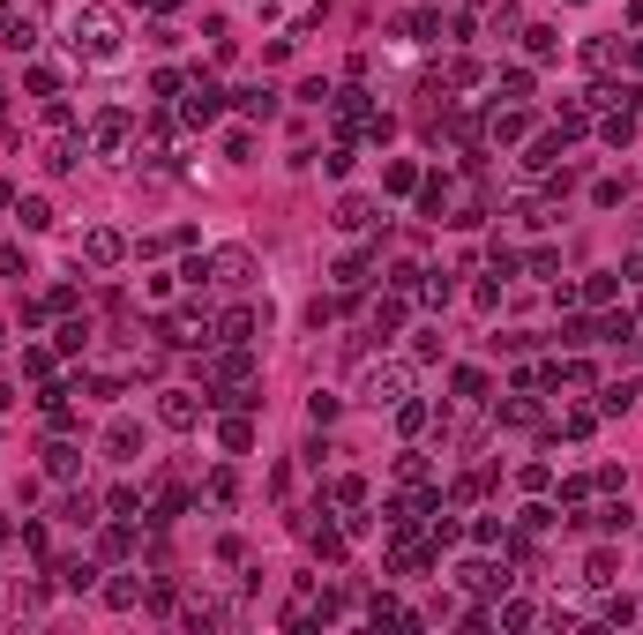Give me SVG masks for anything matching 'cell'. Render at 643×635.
<instances>
[{
	"instance_id": "25",
	"label": "cell",
	"mask_w": 643,
	"mask_h": 635,
	"mask_svg": "<svg viewBox=\"0 0 643 635\" xmlns=\"http://www.w3.org/2000/svg\"><path fill=\"white\" fill-rule=\"evenodd\" d=\"M217 434H224V449H247V441H255V427H247V419H224Z\"/></svg>"
},
{
	"instance_id": "21",
	"label": "cell",
	"mask_w": 643,
	"mask_h": 635,
	"mask_svg": "<svg viewBox=\"0 0 643 635\" xmlns=\"http://www.w3.org/2000/svg\"><path fill=\"white\" fill-rule=\"evenodd\" d=\"M554 157H562V135H546V142H531V157H524V165H531V173H546Z\"/></svg>"
},
{
	"instance_id": "22",
	"label": "cell",
	"mask_w": 643,
	"mask_h": 635,
	"mask_svg": "<svg viewBox=\"0 0 643 635\" xmlns=\"http://www.w3.org/2000/svg\"><path fill=\"white\" fill-rule=\"evenodd\" d=\"M307 419H315V427H329V419H337V396L315 389V396H307Z\"/></svg>"
},
{
	"instance_id": "11",
	"label": "cell",
	"mask_w": 643,
	"mask_h": 635,
	"mask_svg": "<svg viewBox=\"0 0 643 635\" xmlns=\"http://www.w3.org/2000/svg\"><path fill=\"white\" fill-rule=\"evenodd\" d=\"M82 247H90V262H120V254H128V240H120V232H106V224H97Z\"/></svg>"
},
{
	"instance_id": "5",
	"label": "cell",
	"mask_w": 643,
	"mask_h": 635,
	"mask_svg": "<svg viewBox=\"0 0 643 635\" xmlns=\"http://www.w3.org/2000/svg\"><path fill=\"white\" fill-rule=\"evenodd\" d=\"M217 113H224V90H217V82H195V90H188V120H195V127H210Z\"/></svg>"
},
{
	"instance_id": "19",
	"label": "cell",
	"mask_w": 643,
	"mask_h": 635,
	"mask_svg": "<svg viewBox=\"0 0 643 635\" xmlns=\"http://www.w3.org/2000/svg\"><path fill=\"white\" fill-rule=\"evenodd\" d=\"M75 456H82V449H68V441H53V449H46V471H53V478H68V471H75Z\"/></svg>"
},
{
	"instance_id": "24",
	"label": "cell",
	"mask_w": 643,
	"mask_h": 635,
	"mask_svg": "<svg viewBox=\"0 0 643 635\" xmlns=\"http://www.w3.org/2000/svg\"><path fill=\"white\" fill-rule=\"evenodd\" d=\"M584 583H591V590H606V583H613V554H591V568H584Z\"/></svg>"
},
{
	"instance_id": "30",
	"label": "cell",
	"mask_w": 643,
	"mask_h": 635,
	"mask_svg": "<svg viewBox=\"0 0 643 635\" xmlns=\"http://www.w3.org/2000/svg\"><path fill=\"white\" fill-rule=\"evenodd\" d=\"M397 322H404V307H397V300H382V307H375V336H389Z\"/></svg>"
},
{
	"instance_id": "10",
	"label": "cell",
	"mask_w": 643,
	"mask_h": 635,
	"mask_svg": "<svg viewBox=\"0 0 643 635\" xmlns=\"http://www.w3.org/2000/svg\"><path fill=\"white\" fill-rule=\"evenodd\" d=\"M367 224H375V202L344 195V202H337V232H367Z\"/></svg>"
},
{
	"instance_id": "8",
	"label": "cell",
	"mask_w": 643,
	"mask_h": 635,
	"mask_svg": "<svg viewBox=\"0 0 643 635\" xmlns=\"http://www.w3.org/2000/svg\"><path fill=\"white\" fill-rule=\"evenodd\" d=\"M240 113H247V120H277V90H262V82H247V90H240Z\"/></svg>"
},
{
	"instance_id": "14",
	"label": "cell",
	"mask_w": 643,
	"mask_h": 635,
	"mask_svg": "<svg viewBox=\"0 0 643 635\" xmlns=\"http://www.w3.org/2000/svg\"><path fill=\"white\" fill-rule=\"evenodd\" d=\"M598 344H636V322L629 314H606V322H598Z\"/></svg>"
},
{
	"instance_id": "12",
	"label": "cell",
	"mask_w": 643,
	"mask_h": 635,
	"mask_svg": "<svg viewBox=\"0 0 643 635\" xmlns=\"http://www.w3.org/2000/svg\"><path fill=\"white\" fill-rule=\"evenodd\" d=\"M15 217H23V232H46V224H53V202H46V195H23V202H15Z\"/></svg>"
},
{
	"instance_id": "17",
	"label": "cell",
	"mask_w": 643,
	"mask_h": 635,
	"mask_svg": "<svg viewBox=\"0 0 643 635\" xmlns=\"http://www.w3.org/2000/svg\"><path fill=\"white\" fill-rule=\"evenodd\" d=\"M60 583H68V590H90L97 568H90V561H60Z\"/></svg>"
},
{
	"instance_id": "18",
	"label": "cell",
	"mask_w": 643,
	"mask_h": 635,
	"mask_svg": "<svg viewBox=\"0 0 643 635\" xmlns=\"http://www.w3.org/2000/svg\"><path fill=\"white\" fill-rule=\"evenodd\" d=\"M106 449H113V456H135V449H142V434H135V427H128V419H120V427H113V434H106Z\"/></svg>"
},
{
	"instance_id": "9",
	"label": "cell",
	"mask_w": 643,
	"mask_h": 635,
	"mask_svg": "<svg viewBox=\"0 0 643 635\" xmlns=\"http://www.w3.org/2000/svg\"><path fill=\"white\" fill-rule=\"evenodd\" d=\"M636 396H643L636 381H606V389H598V411H606V419H621V411L636 404Z\"/></svg>"
},
{
	"instance_id": "23",
	"label": "cell",
	"mask_w": 643,
	"mask_h": 635,
	"mask_svg": "<svg viewBox=\"0 0 643 635\" xmlns=\"http://www.w3.org/2000/svg\"><path fill=\"white\" fill-rule=\"evenodd\" d=\"M60 516H68V523H97V508H90V494H68V501H60Z\"/></svg>"
},
{
	"instance_id": "4",
	"label": "cell",
	"mask_w": 643,
	"mask_h": 635,
	"mask_svg": "<svg viewBox=\"0 0 643 635\" xmlns=\"http://www.w3.org/2000/svg\"><path fill=\"white\" fill-rule=\"evenodd\" d=\"M247 269H255V254H247V247H217V254H210V277H217V284H247Z\"/></svg>"
},
{
	"instance_id": "3",
	"label": "cell",
	"mask_w": 643,
	"mask_h": 635,
	"mask_svg": "<svg viewBox=\"0 0 643 635\" xmlns=\"http://www.w3.org/2000/svg\"><path fill=\"white\" fill-rule=\"evenodd\" d=\"M195 411H202V404H195V389H165V396H157V427H173V434H188V427H195Z\"/></svg>"
},
{
	"instance_id": "31",
	"label": "cell",
	"mask_w": 643,
	"mask_h": 635,
	"mask_svg": "<svg viewBox=\"0 0 643 635\" xmlns=\"http://www.w3.org/2000/svg\"><path fill=\"white\" fill-rule=\"evenodd\" d=\"M8 202H15V195H8V180H0V209H8Z\"/></svg>"
},
{
	"instance_id": "26",
	"label": "cell",
	"mask_w": 643,
	"mask_h": 635,
	"mask_svg": "<svg viewBox=\"0 0 643 635\" xmlns=\"http://www.w3.org/2000/svg\"><path fill=\"white\" fill-rule=\"evenodd\" d=\"M46 173H75V142H53V150H46Z\"/></svg>"
},
{
	"instance_id": "7",
	"label": "cell",
	"mask_w": 643,
	"mask_h": 635,
	"mask_svg": "<svg viewBox=\"0 0 643 635\" xmlns=\"http://www.w3.org/2000/svg\"><path fill=\"white\" fill-rule=\"evenodd\" d=\"M0 46H8V53H30V46H38V23H30V15H8V23H0Z\"/></svg>"
},
{
	"instance_id": "27",
	"label": "cell",
	"mask_w": 643,
	"mask_h": 635,
	"mask_svg": "<svg viewBox=\"0 0 643 635\" xmlns=\"http://www.w3.org/2000/svg\"><path fill=\"white\" fill-rule=\"evenodd\" d=\"M397 427H404V434H419V427H427V404H411V396H404V404H397Z\"/></svg>"
},
{
	"instance_id": "16",
	"label": "cell",
	"mask_w": 643,
	"mask_h": 635,
	"mask_svg": "<svg viewBox=\"0 0 643 635\" xmlns=\"http://www.w3.org/2000/svg\"><path fill=\"white\" fill-rule=\"evenodd\" d=\"M337 284H344V292L367 284V254H344V262H337Z\"/></svg>"
},
{
	"instance_id": "29",
	"label": "cell",
	"mask_w": 643,
	"mask_h": 635,
	"mask_svg": "<svg viewBox=\"0 0 643 635\" xmlns=\"http://www.w3.org/2000/svg\"><path fill=\"white\" fill-rule=\"evenodd\" d=\"M502 97H509V105H516V97H531V75H524V68H509V75H502Z\"/></svg>"
},
{
	"instance_id": "1",
	"label": "cell",
	"mask_w": 643,
	"mask_h": 635,
	"mask_svg": "<svg viewBox=\"0 0 643 635\" xmlns=\"http://www.w3.org/2000/svg\"><path fill=\"white\" fill-rule=\"evenodd\" d=\"M68 46H75V60H120V15L113 8H75Z\"/></svg>"
},
{
	"instance_id": "15",
	"label": "cell",
	"mask_w": 643,
	"mask_h": 635,
	"mask_svg": "<svg viewBox=\"0 0 643 635\" xmlns=\"http://www.w3.org/2000/svg\"><path fill=\"white\" fill-rule=\"evenodd\" d=\"M255 336V307H240V314H224V344H247Z\"/></svg>"
},
{
	"instance_id": "6",
	"label": "cell",
	"mask_w": 643,
	"mask_h": 635,
	"mask_svg": "<svg viewBox=\"0 0 643 635\" xmlns=\"http://www.w3.org/2000/svg\"><path fill=\"white\" fill-rule=\"evenodd\" d=\"M90 142H97V150H120V142H128V113H120V105H113V113H97V127H90Z\"/></svg>"
},
{
	"instance_id": "28",
	"label": "cell",
	"mask_w": 643,
	"mask_h": 635,
	"mask_svg": "<svg viewBox=\"0 0 643 635\" xmlns=\"http://www.w3.org/2000/svg\"><path fill=\"white\" fill-rule=\"evenodd\" d=\"M135 598H142V590H135L128 576H113V583H106V605H135Z\"/></svg>"
},
{
	"instance_id": "2",
	"label": "cell",
	"mask_w": 643,
	"mask_h": 635,
	"mask_svg": "<svg viewBox=\"0 0 643 635\" xmlns=\"http://www.w3.org/2000/svg\"><path fill=\"white\" fill-rule=\"evenodd\" d=\"M404 396H411V367H404V359H382V367L360 374V404H375V411L389 404V411H397Z\"/></svg>"
},
{
	"instance_id": "20",
	"label": "cell",
	"mask_w": 643,
	"mask_h": 635,
	"mask_svg": "<svg viewBox=\"0 0 643 635\" xmlns=\"http://www.w3.org/2000/svg\"><path fill=\"white\" fill-rule=\"evenodd\" d=\"M494 135H502V142H516V135H524V113H516V105H509V113L494 105Z\"/></svg>"
},
{
	"instance_id": "13",
	"label": "cell",
	"mask_w": 643,
	"mask_h": 635,
	"mask_svg": "<svg viewBox=\"0 0 643 635\" xmlns=\"http://www.w3.org/2000/svg\"><path fill=\"white\" fill-rule=\"evenodd\" d=\"M524 46H531V60H554V53H562V30H546V23H531V30H524Z\"/></svg>"
}]
</instances>
